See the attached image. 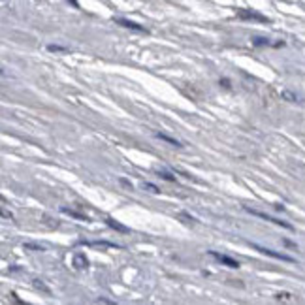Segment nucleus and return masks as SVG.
I'll return each mask as SVG.
<instances>
[{
    "label": "nucleus",
    "mask_w": 305,
    "mask_h": 305,
    "mask_svg": "<svg viewBox=\"0 0 305 305\" xmlns=\"http://www.w3.org/2000/svg\"><path fill=\"white\" fill-rule=\"evenodd\" d=\"M143 190H149V193H152V194H159L160 190L157 188L155 185H151V183H143Z\"/></svg>",
    "instance_id": "obj_14"
},
{
    "label": "nucleus",
    "mask_w": 305,
    "mask_h": 305,
    "mask_svg": "<svg viewBox=\"0 0 305 305\" xmlns=\"http://www.w3.org/2000/svg\"><path fill=\"white\" fill-rule=\"evenodd\" d=\"M155 138L162 139V141H168V143H172V145H175V147H183V145H181V141L170 138V136H166V134H162V132H155Z\"/></svg>",
    "instance_id": "obj_8"
},
{
    "label": "nucleus",
    "mask_w": 305,
    "mask_h": 305,
    "mask_svg": "<svg viewBox=\"0 0 305 305\" xmlns=\"http://www.w3.org/2000/svg\"><path fill=\"white\" fill-rule=\"evenodd\" d=\"M106 224L109 226V228H113V230H117V232H121V234H128L130 230L126 228L125 224H121V222H117L115 219H111V217H107L106 219Z\"/></svg>",
    "instance_id": "obj_6"
},
{
    "label": "nucleus",
    "mask_w": 305,
    "mask_h": 305,
    "mask_svg": "<svg viewBox=\"0 0 305 305\" xmlns=\"http://www.w3.org/2000/svg\"><path fill=\"white\" fill-rule=\"evenodd\" d=\"M115 23H117V25H121V27H125V28H132V30H136V32H147V30L141 27V25L134 23V21L123 19V17H117V19H115Z\"/></svg>",
    "instance_id": "obj_5"
},
{
    "label": "nucleus",
    "mask_w": 305,
    "mask_h": 305,
    "mask_svg": "<svg viewBox=\"0 0 305 305\" xmlns=\"http://www.w3.org/2000/svg\"><path fill=\"white\" fill-rule=\"evenodd\" d=\"M119 183H121V185H125L126 188H128V190H132V185H130V183H128V181H125V179H119Z\"/></svg>",
    "instance_id": "obj_17"
},
{
    "label": "nucleus",
    "mask_w": 305,
    "mask_h": 305,
    "mask_svg": "<svg viewBox=\"0 0 305 305\" xmlns=\"http://www.w3.org/2000/svg\"><path fill=\"white\" fill-rule=\"evenodd\" d=\"M157 175H159L160 179H164V181H175V175H172V173L170 172H166V170H159V172H157Z\"/></svg>",
    "instance_id": "obj_9"
},
{
    "label": "nucleus",
    "mask_w": 305,
    "mask_h": 305,
    "mask_svg": "<svg viewBox=\"0 0 305 305\" xmlns=\"http://www.w3.org/2000/svg\"><path fill=\"white\" fill-rule=\"evenodd\" d=\"M247 211L251 213V215H254V217H260V219L270 220V222H273V224H279V226H283V228H286V230H292V226L288 224V222H285V220H279V219H275V217H270V215H265V213H262V211L251 209V207H247Z\"/></svg>",
    "instance_id": "obj_2"
},
{
    "label": "nucleus",
    "mask_w": 305,
    "mask_h": 305,
    "mask_svg": "<svg viewBox=\"0 0 305 305\" xmlns=\"http://www.w3.org/2000/svg\"><path fill=\"white\" fill-rule=\"evenodd\" d=\"M34 286H36V288H42L44 292H49V288H47V286L44 285V283H42L40 279H36V281H34Z\"/></svg>",
    "instance_id": "obj_15"
},
{
    "label": "nucleus",
    "mask_w": 305,
    "mask_h": 305,
    "mask_svg": "<svg viewBox=\"0 0 305 305\" xmlns=\"http://www.w3.org/2000/svg\"><path fill=\"white\" fill-rule=\"evenodd\" d=\"M209 256H213V258H217L220 262V264L228 265V268H239V262L238 260L230 258V256H226V254H219V252L215 251H209Z\"/></svg>",
    "instance_id": "obj_3"
},
{
    "label": "nucleus",
    "mask_w": 305,
    "mask_h": 305,
    "mask_svg": "<svg viewBox=\"0 0 305 305\" xmlns=\"http://www.w3.org/2000/svg\"><path fill=\"white\" fill-rule=\"evenodd\" d=\"M72 264L75 270H87L89 268V260H87V256L83 252H75L72 258Z\"/></svg>",
    "instance_id": "obj_4"
},
{
    "label": "nucleus",
    "mask_w": 305,
    "mask_h": 305,
    "mask_svg": "<svg viewBox=\"0 0 305 305\" xmlns=\"http://www.w3.org/2000/svg\"><path fill=\"white\" fill-rule=\"evenodd\" d=\"M47 49H49V51H66L64 47H60V46H47Z\"/></svg>",
    "instance_id": "obj_16"
},
{
    "label": "nucleus",
    "mask_w": 305,
    "mask_h": 305,
    "mask_svg": "<svg viewBox=\"0 0 305 305\" xmlns=\"http://www.w3.org/2000/svg\"><path fill=\"white\" fill-rule=\"evenodd\" d=\"M275 299H283V301H294V298H292V294H288V292H281V294H277L275 296Z\"/></svg>",
    "instance_id": "obj_11"
},
{
    "label": "nucleus",
    "mask_w": 305,
    "mask_h": 305,
    "mask_svg": "<svg viewBox=\"0 0 305 305\" xmlns=\"http://www.w3.org/2000/svg\"><path fill=\"white\" fill-rule=\"evenodd\" d=\"M239 17L241 19H252V21H262V23H268L264 15L260 14H254V12H239Z\"/></svg>",
    "instance_id": "obj_7"
},
{
    "label": "nucleus",
    "mask_w": 305,
    "mask_h": 305,
    "mask_svg": "<svg viewBox=\"0 0 305 305\" xmlns=\"http://www.w3.org/2000/svg\"><path fill=\"white\" fill-rule=\"evenodd\" d=\"M252 46H272V42L268 40V38H252Z\"/></svg>",
    "instance_id": "obj_10"
},
{
    "label": "nucleus",
    "mask_w": 305,
    "mask_h": 305,
    "mask_svg": "<svg viewBox=\"0 0 305 305\" xmlns=\"http://www.w3.org/2000/svg\"><path fill=\"white\" fill-rule=\"evenodd\" d=\"M283 98H286L288 102H298V96L294 93H290V91H283Z\"/></svg>",
    "instance_id": "obj_12"
},
{
    "label": "nucleus",
    "mask_w": 305,
    "mask_h": 305,
    "mask_svg": "<svg viewBox=\"0 0 305 305\" xmlns=\"http://www.w3.org/2000/svg\"><path fill=\"white\" fill-rule=\"evenodd\" d=\"M62 213H68V215H72V217H75V219H80V220H87V217H83V215H80V213H75V211H70L66 207H62Z\"/></svg>",
    "instance_id": "obj_13"
},
{
    "label": "nucleus",
    "mask_w": 305,
    "mask_h": 305,
    "mask_svg": "<svg viewBox=\"0 0 305 305\" xmlns=\"http://www.w3.org/2000/svg\"><path fill=\"white\" fill-rule=\"evenodd\" d=\"M252 249H256L258 252L265 254V256H272V258L283 260V262H294V258H292V256H288V254H283V252H275V251H272V249H265V247L254 245V243H252Z\"/></svg>",
    "instance_id": "obj_1"
}]
</instances>
